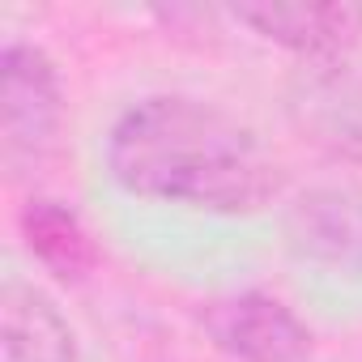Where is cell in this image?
Returning <instances> with one entry per match:
<instances>
[{
	"label": "cell",
	"mask_w": 362,
	"mask_h": 362,
	"mask_svg": "<svg viewBox=\"0 0 362 362\" xmlns=\"http://www.w3.org/2000/svg\"><path fill=\"white\" fill-rule=\"evenodd\" d=\"M107 166L132 197L205 214H260L281 192V166L260 136L184 94L128 107L107 132Z\"/></svg>",
	"instance_id": "6da1fadb"
},
{
	"label": "cell",
	"mask_w": 362,
	"mask_h": 362,
	"mask_svg": "<svg viewBox=\"0 0 362 362\" xmlns=\"http://www.w3.org/2000/svg\"><path fill=\"white\" fill-rule=\"evenodd\" d=\"M22 239L30 247V256L60 281H81L86 273H94L98 264V247L90 239V230L81 226V218L60 205V201H47V197H35L26 201L22 218Z\"/></svg>",
	"instance_id": "52a82bcc"
},
{
	"label": "cell",
	"mask_w": 362,
	"mask_h": 362,
	"mask_svg": "<svg viewBox=\"0 0 362 362\" xmlns=\"http://www.w3.org/2000/svg\"><path fill=\"white\" fill-rule=\"evenodd\" d=\"M290 247L324 269L362 273V192L315 188L286 218Z\"/></svg>",
	"instance_id": "5b68a950"
},
{
	"label": "cell",
	"mask_w": 362,
	"mask_h": 362,
	"mask_svg": "<svg viewBox=\"0 0 362 362\" xmlns=\"http://www.w3.org/2000/svg\"><path fill=\"white\" fill-rule=\"evenodd\" d=\"M205 332L235 362H311V328L273 294L247 290L218 298L201 311Z\"/></svg>",
	"instance_id": "3957f363"
},
{
	"label": "cell",
	"mask_w": 362,
	"mask_h": 362,
	"mask_svg": "<svg viewBox=\"0 0 362 362\" xmlns=\"http://www.w3.org/2000/svg\"><path fill=\"white\" fill-rule=\"evenodd\" d=\"M0 111H5V162L13 170L39 166L60 132V77L43 47L9 43L0 56Z\"/></svg>",
	"instance_id": "7a4b0ae2"
},
{
	"label": "cell",
	"mask_w": 362,
	"mask_h": 362,
	"mask_svg": "<svg viewBox=\"0 0 362 362\" xmlns=\"http://www.w3.org/2000/svg\"><path fill=\"white\" fill-rule=\"evenodd\" d=\"M0 349L5 362H77L69 320L43 290L26 281H9L0 294Z\"/></svg>",
	"instance_id": "8992f818"
},
{
	"label": "cell",
	"mask_w": 362,
	"mask_h": 362,
	"mask_svg": "<svg viewBox=\"0 0 362 362\" xmlns=\"http://www.w3.org/2000/svg\"><path fill=\"white\" fill-rule=\"evenodd\" d=\"M230 18L324 69L341 64L362 39V5H273L264 0V5H235Z\"/></svg>",
	"instance_id": "277c9868"
}]
</instances>
